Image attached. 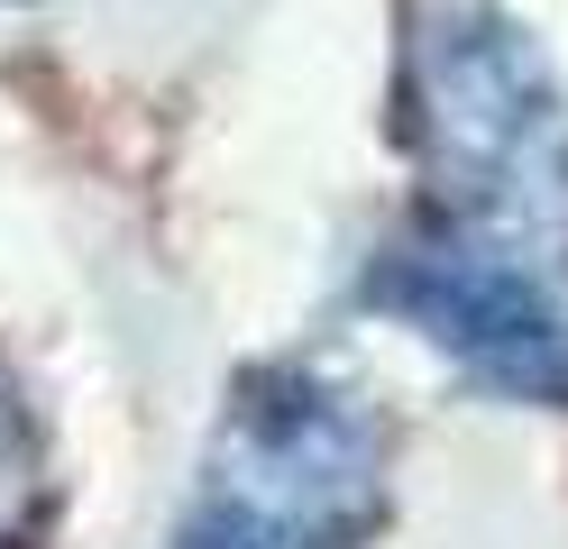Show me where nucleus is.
<instances>
[{"instance_id": "1", "label": "nucleus", "mask_w": 568, "mask_h": 549, "mask_svg": "<svg viewBox=\"0 0 568 549\" xmlns=\"http://www.w3.org/2000/svg\"><path fill=\"white\" fill-rule=\"evenodd\" d=\"M404 120L449 230L568 266V101L495 0H413Z\"/></svg>"}, {"instance_id": "4", "label": "nucleus", "mask_w": 568, "mask_h": 549, "mask_svg": "<svg viewBox=\"0 0 568 549\" xmlns=\"http://www.w3.org/2000/svg\"><path fill=\"white\" fill-rule=\"evenodd\" d=\"M38 522V421H28L19 385L0 376V549H19Z\"/></svg>"}, {"instance_id": "2", "label": "nucleus", "mask_w": 568, "mask_h": 549, "mask_svg": "<svg viewBox=\"0 0 568 549\" xmlns=\"http://www.w3.org/2000/svg\"><path fill=\"white\" fill-rule=\"evenodd\" d=\"M385 512V421L312 366H266L230 403V430L174 549H358Z\"/></svg>"}, {"instance_id": "3", "label": "nucleus", "mask_w": 568, "mask_h": 549, "mask_svg": "<svg viewBox=\"0 0 568 549\" xmlns=\"http://www.w3.org/2000/svg\"><path fill=\"white\" fill-rule=\"evenodd\" d=\"M367 303L422 329L432 348H449L495 394L568 403V312L550 303V275L514 247L440 220L422 238H395L367 266Z\"/></svg>"}]
</instances>
